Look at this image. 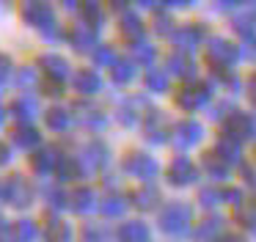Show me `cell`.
<instances>
[{
	"mask_svg": "<svg viewBox=\"0 0 256 242\" xmlns=\"http://www.w3.org/2000/svg\"><path fill=\"white\" fill-rule=\"evenodd\" d=\"M190 220H193V212H190L188 204H171L166 212L160 214V226L166 234H174V236H184L190 231Z\"/></svg>",
	"mask_w": 256,
	"mask_h": 242,
	"instance_id": "1",
	"label": "cell"
},
{
	"mask_svg": "<svg viewBox=\"0 0 256 242\" xmlns=\"http://www.w3.org/2000/svg\"><path fill=\"white\" fill-rule=\"evenodd\" d=\"M25 20H28L34 28H39L47 38L61 36V33L56 30V28H58L56 25V14H52V8L47 3H28V6H25Z\"/></svg>",
	"mask_w": 256,
	"mask_h": 242,
	"instance_id": "2",
	"label": "cell"
},
{
	"mask_svg": "<svg viewBox=\"0 0 256 242\" xmlns=\"http://www.w3.org/2000/svg\"><path fill=\"white\" fill-rule=\"evenodd\" d=\"M124 170L132 174V176H138V179H144L146 184H149V179H154L160 168H157V162L152 157H146V154H140V152H132L127 160H124Z\"/></svg>",
	"mask_w": 256,
	"mask_h": 242,
	"instance_id": "3",
	"label": "cell"
},
{
	"mask_svg": "<svg viewBox=\"0 0 256 242\" xmlns=\"http://www.w3.org/2000/svg\"><path fill=\"white\" fill-rule=\"evenodd\" d=\"M204 138V126L193 118H184L174 126V146L176 148H188V146H196V143Z\"/></svg>",
	"mask_w": 256,
	"mask_h": 242,
	"instance_id": "4",
	"label": "cell"
},
{
	"mask_svg": "<svg viewBox=\"0 0 256 242\" xmlns=\"http://www.w3.org/2000/svg\"><path fill=\"white\" fill-rule=\"evenodd\" d=\"M237 58H240V52L232 42H226V38H212L210 42V64L226 69V66H232Z\"/></svg>",
	"mask_w": 256,
	"mask_h": 242,
	"instance_id": "5",
	"label": "cell"
},
{
	"mask_svg": "<svg viewBox=\"0 0 256 242\" xmlns=\"http://www.w3.org/2000/svg\"><path fill=\"white\" fill-rule=\"evenodd\" d=\"M3 196H6L14 206H28L30 198H34V190H30V184L22 176H14V179H8L6 184H3Z\"/></svg>",
	"mask_w": 256,
	"mask_h": 242,
	"instance_id": "6",
	"label": "cell"
},
{
	"mask_svg": "<svg viewBox=\"0 0 256 242\" xmlns=\"http://www.w3.org/2000/svg\"><path fill=\"white\" fill-rule=\"evenodd\" d=\"M196 176H198V174H196L193 162H190V160H184V157L174 160V162L168 165V179H171V184H176V187L196 182Z\"/></svg>",
	"mask_w": 256,
	"mask_h": 242,
	"instance_id": "7",
	"label": "cell"
},
{
	"mask_svg": "<svg viewBox=\"0 0 256 242\" xmlns=\"http://www.w3.org/2000/svg\"><path fill=\"white\" fill-rule=\"evenodd\" d=\"M228 138H237V140H242V138H254V116H245V113H232V118H228Z\"/></svg>",
	"mask_w": 256,
	"mask_h": 242,
	"instance_id": "8",
	"label": "cell"
},
{
	"mask_svg": "<svg viewBox=\"0 0 256 242\" xmlns=\"http://www.w3.org/2000/svg\"><path fill=\"white\" fill-rule=\"evenodd\" d=\"M201 42V28L198 25H184L179 28L176 33H174V44H176L182 52H190V50H196Z\"/></svg>",
	"mask_w": 256,
	"mask_h": 242,
	"instance_id": "9",
	"label": "cell"
},
{
	"mask_svg": "<svg viewBox=\"0 0 256 242\" xmlns=\"http://www.w3.org/2000/svg\"><path fill=\"white\" fill-rule=\"evenodd\" d=\"M80 162H86L88 168H102V165L108 162V148H105V143H100V140H91L88 146H86V152H83V160Z\"/></svg>",
	"mask_w": 256,
	"mask_h": 242,
	"instance_id": "10",
	"label": "cell"
},
{
	"mask_svg": "<svg viewBox=\"0 0 256 242\" xmlns=\"http://www.w3.org/2000/svg\"><path fill=\"white\" fill-rule=\"evenodd\" d=\"M36 110L39 108H36V99L30 96V94H22V96L14 99V104H12V113L17 116L22 124H30V118L36 116Z\"/></svg>",
	"mask_w": 256,
	"mask_h": 242,
	"instance_id": "11",
	"label": "cell"
},
{
	"mask_svg": "<svg viewBox=\"0 0 256 242\" xmlns=\"http://www.w3.org/2000/svg\"><path fill=\"white\" fill-rule=\"evenodd\" d=\"M215 157L220 160L223 165H232V162H237L240 160V143L234 140V138H220L218 140V148H215Z\"/></svg>",
	"mask_w": 256,
	"mask_h": 242,
	"instance_id": "12",
	"label": "cell"
},
{
	"mask_svg": "<svg viewBox=\"0 0 256 242\" xmlns=\"http://www.w3.org/2000/svg\"><path fill=\"white\" fill-rule=\"evenodd\" d=\"M58 162H61V160H58L56 148H42V152L34 154V160H30L36 174H50L52 168H58Z\"/></svg>",
	"mask_w": 256,
	"mask_h": 242,
	"instance_id": "13",
	"label": "cell"
},
{
	"mask_svg": "<svg viewBox=\"0 0 256 242\" xmlns=\"http://www.w3.org/2000/svg\"><path fill=\"white\" fill-rule=\"evenodd\" d=\"M39 64H42V69H47V74L56 77V80H64V77L69 74V64L61 58V55H52V52L50 55H42Z\"/></svg>",
	"mask_w": 256,
	"mask_h": 242,
	"instance_id": "14",
	"label": "cell"
},
{
	"mask_svg": "<svg viewBox=\"0 0 256 242\" xmlns=\"http://www.w3.org/2000/svg\"><path fill=\"white\" fill-rule=\"evenodd\" d=\"M118 236H122V242H146L149 240V228L138 220H132V223H124L118 228Z\"/></svg>",
	"mask_w": 256,
	"mask_h": 242,
	"instance_id": "15",
	"label": "cell"
},
{
	"mask_svg": "<svg viewBox=\"0 0 256 242\" xmlns=\"http://www.w3.org/2000/svg\"><path fill=\"white\" fill-rule=\"evenodd\" d=\"M210 99V88L206 86H198V88H184L182 91V96H179V104H182L184 110H193V108H198L201 102H206Z\"/></svg>",
	"mask_w": 256,
	"mask_h": 242,
	"instance_id": "16",
	"label": "cell"
},
{
	"mask_svg": "<svg viewBox=\"0 0 256 242\" xmlns=\"http://www.w3.org/2000/svg\"><path fill=\"white\" fill-rule=\"evenodd\" d=\"M74 88H78L80 94H94L96 88H100V77H96V72L80 69L78 74H74Z\"/></svg>",
	"mask_w": 256,
	"mask_h": 242,
	"instance_id": "17",
	"label": "cell"
},
{
	"mask_svg": "<svg viewBox=\"0 0 256 242\" xmlns=\"http://www.w3.org/2000/svg\"><path fill=\"white\" fill-rule=\"evenodd\" d=\"M14 143L22 148H30V146H39V132L34 130L30 124H20L17 130H14Z\"/></svg>",
	"mask_w": 256,
	"mask_h": 242,
	"instance_id": "18",
	"label": "cell"
},
{
	"mask_svg": "<svg viewBox=\"0 0 256 242\" xmlns=\"http://www.w3.org/2000/svg\"><path fill=\"white\" fill-rule=\"evenodd\" d=\"M80 113H83V116H78V118H80V124L91 126V130H100V126H105V113H102L100 108H91V104H83V108H80Z\"/></svg>",
	"mask_w": 256,
	"mask_h": 242,
	"instance_id": "19",
	"label": "cell"
},
{
	"mask_svg": "<svg viewBox=\"0 0 256 242\" xmlns=\"http://www.w3.org/2000/svg\"><path fill=\"white\" fill-rule=\"evenodd\" d=\"M72 206L78 209V212H91V209L96 206L94 190H88V187H80V190L72 196Z\"/></svg>",
	"mask_w": 256,
	"mask_h": 242,
	"instance_id": "20",
	"label": "cell"
},
{
	"mask_svg": "<svg viewBox=\"0 0 256 242\" xmlns=\"http://www.w3.org/2000/svg\"><path fill=\"white\" fill-rule=\"evenodd\" d=\"M223 228V218H206L204 223L196 228V236H198L201 242H210V236H218Z\"/></svg>",
	"mask_w": 256,
	"mask_h": 242,
	"instance_id": "21",
	"label": "cell"
},
{
	"mask_svg": "<svg viewBox=\"0 0 256 242\" xmlns=\"http://www.w3.org/2000/svg\"><path fill=\"white\" fill-rule=\"evenodd\" d=\"M94 28H88V25H83V28H74L72 30V44L78 50H91L94 47Z\"/></svg>",
	"mask_w": 256,
	"mask_h": 242,
	"instance_id": "22",
	"label": "cell"
},
{
	"mask_svg": "<svg viewBox=\"0 0 256 242\" xmlns=\"http://www.w3.org/2000/svg\"><path fill=\"white\" fill-rule=\"evenodd\" d=\"M100 209L108 214V218H118V214L127 209V201H124V196H108V198H102Z\"/></svg>",
	"mask_w": 256,
	"mask_h": 242,
	"instance_id": "23",
	"label": "cell"
},
{
	"mask_svg": "<svg viewBox=\"0 0 256 242\" xmlns=\"http://www.w3.org/2000/svg\"><path fill=\"white\" fill-rule=\"evenodd\" d=\"M47 124H50V130H56V132H64L69 124H72V118H69V113H66V110H61V108H52L50 113H47Z\"/></svg>",
	"mask_w": 256,
	"mask_h": 242,
	"instance_id": "24",
	"label": "cell"
},
{
	"mask_svg": "<svg viewBox=\"0 0 256 242\" xmlns=\"http://www.w3.org/2000/svg\"><path fill=\"white\" fill-rule=\"evenodd\" d=\"M69 236H72V231H69V226L61 223V220H52V223L47 226V240L50 242H69Z\"/></svg>",
	"mask_w": 256,
	"mask_h": 242,
	"instance_id": "25",
	"label": "cell"
},
{
	"mask_svg": "<svg viewBox=\"0 0 256 242\" xmlns=\"http://www.w3.org/2000/svg\"><path fill=\"white\" fill-rule=\"evenodd\" d=\"M146 88L154 94H162L168 88V72H146Z\"/></svg>",
	"mask_w": 256,
	"mask_h": 242,
	"instance_id": "26",
	"label": "cell"
},
{
	"mask_svg": "<svg viewBox=\"0 0 256 242\" xmlns=\"http://www.w3.org/2000/svg\"><path fill=\"white\" fill-rule=\"evenodd\" d=\"M157 198H160V192H157V187H152V184L140 187V190L135 192V201H138V206H140V209H152Z\"/></svg>",
	"mask_w": 256,
	"mask_h": 242,
	"instance_id": "27",
	"label": "cell"
},
{
	"mask_svg": "<svg viewBox=\"0 0 256 242\" xmlns=\"http://www.w3.org/2000/svg\"><path fill=\"white\" fill-rule=\"evenodd\" d=\"M168 69H174V74H182V77H193V64L184 60V55H171L168 58Z\"/></svg>",
	"mask_w": 256,
	"mask_h": 242,
	"instance_id": "28",
	"label": "cell"
},
{
	"mask_svg": "<svg viewBox=\"0 0 256 242\" xmlns=\"http://www.w3.org/2000/svg\"><path fill=\"white\" fill-rule=\"evenodd\" d=\"M204 168H206V174L215 176V179H226V174H228L226 165H223L218 157H212V154H206V157H204Z\"/></svg>",
	"mask_w": 256,
	"mask_h": 242,
	"instance_id": "29",
	"label": "cell"
},
{
	"mask_svg": "<svg viewBox=\"0 0 256 242\" xmlns=\"http://www.w3.org/2000/svg\"><path fill=\"white\" fill-rule=\"evenodd\" d=\"M132 77H135V66L132 64H124V60L113 64V80L116 82H130Z\"/></svg>",
	"mask_w": 256,
	"mask_h": 242,
	"instance_id": "30",
	"label": "cell"
},
{
	"mask_svg": "<svg viewBox=\"0 0 256 242\" xmlns=\"http://www.w3.org/2000/svg\"><path fill=\"white\" fill-rule=\"evenodd\" d=\"M146 135H149L154 143L166 140V130H162V118H157V116H152V118L146 121Z\"/></svg>",
	"mask_w": 256,
	"mask_h": 242,
	"instance_id": "31",
	"label": "cell"
},
{
	"mask_svg": "<svg viewBox=\"0 0 256 242\" xmlns=\"http://www.w3.org/2000/svg\"><path fill=\"white\" fill-rule=\"evenodd\" d=\"M83 16H86V22H88V28H96L102 22V11H100V6L96 3H83Z\"/></svg>",
	"mask_w": 256,
	"mask_h": 242,
	"instance_id": "32",
	"label": "cell"
},
{
	"mask_svg": "<svg viewBox=\"0 0 256 242\" xmlns=\"http://www.w3.org/2000/svg\"><path fill=\"white\" fill-rule=\"evenodd\" d=\"M237 220L242 226H248V228H256V204H250V206H242V204H240Z\"/></svg>",
	"mask_w": 256,
	"mask_h": 242,
	"instance_id": "33",
	"label": "cell"
},
{
	"mask_svg": "<svg viewBox=\"0 0 256 242\" xmlns=\"http://www.w3.org/2000/svg\"><path fill=\"white\" fill-rule=\"evenodd\" d=\"M14 231H17V240L20 242H30L36 236V223H30V220H22V223L14 226Z\"/></svg>",
	"mask_w": 256,
	"mask_h": 242,
	"instance_id": "34",
	"label": "cell"
},
{
	"mask_svg": "<svg viewBox=\"0 0 256 242\" xmlns=\"http://www.w3.org/2000/svg\"><path fill=\"white\" fill-rule=\"evenodd\" d=\"M122 33H127V36H140V20L135 14H127L122 20Z\"/></svg>",
	"mask_w": 256,
	"mask_h": 242,
	"instance_id": "35",
	"label": "cell"
},
{
	"mask_svg": "<svg viewBox=\"0 0 256 242\" xmlns=\"http://www.w3.org/2000/svg\"><path fill=\"white\" fill-rule=\"evenodd\" d=\"M80 242H105V231L100 226H86L83 234H80Z\"/></svg>",
	"mask_w": 256,
	"mask_h": 242,
	"instance_id": "36",
	"label": "cell"
},
{
	"mask_svg": "<svg viewBox=\"0 0 256 242\" xmlns=\"http://www.w3.org/2000/svg\"><path fill=\"white\" fill-rule=\"evenodd\" d=\"M135 58H138V60H144V64L154 60V47H152V44L138 42V44H135Z\"/></svg>",
	"mask_w": 256,
	"mask_h": 242,
	"instance_id": "37",
	"label": "cell"
},
{
	"mask_svg": "<svg viewBox=\"0 0 256 242\" xmlns=\"http://www.w3.org/2000/svg\"><path fill=\"white\" fill-rule=\"evenodd\" d=\"M218 201H220V192L218 190H210V187L201 190V204H204V206H215Z\"/></svg>",
	"mask_w": 256,
	"mask_h": 242,
	"instance_id": "38",
	"label": "cell"
},
{
	"mask_svg": "<svg viewBox=\"0 0 256 242\" xmlns=\"http://www.w3.org/2000/svg\"><path fill=\"white\" fill-rule=\"evenodd\" d=\"M94 60H96V64H113L110 47H100V52H94Z\"/></svg>",
	"mask_w": 256,
	"mask_h": 242,
	"instance_id": "39",
	"label": "cell"
},
{
	"mask_svg": "<svg viewBox=\"0 0 256 242\" xmlns=\"http://www.w3.org/2000/svg\"><path fill=\"white\" fill-rule=\"evenodd\" d=\"M8 74H12V60H8L6 55H0V82L6 80Z\"/></svg>",
	"mask_w": 256,
	"mask_h": 242,
	"instance_id": "40",
	"label": "cell"
},
{
	"mask_svg": "<svg viewBox=\"0 0 256 242\" xmlns=\"http://www.w3.org/2000/svg\"><path fill=\"white\" fill-rule=\"evenodd\" d=\"M34 80H36V72L34 69H22V72H20V77H17L20 86H28V82H34Z\"/></svg>",
	"mask_w": 256,
	"mask_h": 242,
	"instance_id": "41",
	"label": "cell"
},
{
	"mask_svg": "<svg viewBox=\"0 0 256 242\" xmlns=\"http://www.w3.org/2000/svg\"><path fill=\"white\" fill-rule=\"evenodd\" d=\"M64 201H66V198H64L61 190H50V204L52 206H64Z\"/></svg>",
	"mask_w": 256,
	"mask_h": 242,
	"instance_id": "42",
	"label": "cell"
},
{
	"mask_svg": "<svg viewBox=\"0 0 256 242\" xmlns=\"http://www.w3.org/2000/svg\"><path fill=\"white\" fill-rule=\"evenodd\" d=\"M154 25H157V30H160V33H168V30H171V20H166V16H157Z\"/></svg>",
	"mask_w": 256,
	"mask_h": 242,
	"instance_id": "43",
	"label": "cell"
},
{
	"mask_svg": "<svg viewBox=\"0 0 256 242\" xmlns=\"http://www.w3.org/2000/svg\"><path fill=\"white\" fill-rule=\"evenodd\" d=\"M248 94H250V102L256 104V74H254V77H250V80H248Z\"/></svg>",
	"mask_w": 256,
	"mask_h": 242,
	"instance_id": "44",
	"label": "cell"
},
{
	"mask_svg": "<svg viewBox=\"0 0 256 242\" xmlns=\"http://www.w3.org/2000/svg\"><path fill=\"white\" fill-rule=\"evenodd\" d=\"M3 162H8V148L0 143V165H3Z\"/></svg>",
	"mask_w": 256,
	"mask_h": 242,
	"instance_id": "45",
	"label": "cell"
},
{
	"mask_svg": "<svg viewBox=\"0 0 256 242\" xmlns=\"http://www.w3.org/2000/svg\"><path fill=\"white\" fill-rule=\"evenodd\" d=\"M245 55H248V58H256V42L248 44V52H245Z\"/></svg>",
	"mask_w": 256,
	"mask_h": 242,
	"instance_id": "46",
	"label": "cell"
},
{
	"mask_svg": "<svg viewBox=\"0 0 256 242\" xmlns=\"http://www.w3.org/2000/svg\"><path fill=\"white\" fill-rule=\"evenodd\" d=\"M223 242H245V240H242V236H226Z\"/></svg>",
	"mask_w": 256,
	"mask_h": 242,
	"instance_id": "47",
	"label": "cell"
},
{
	"mask_svg": "<svg viewBox=\"0 0 256 242\" xmlns=\"http://www.w3.org/2000/svg\"><path fill=\"white\" fill-rule=\"evenodd\" d=\"M3 231H6V220L0 218V234H3Z\"/></svg>",
	"mask_w": 256,
	"mask_h": 242,
	"instance_id": "48",
	"label": "cell"
},
{
	"mask_svg": "<svg viewBox=\"0 0 256 242\" xmlns=\"http://www.w3.org/2000/svg\"><path fill=\"white\" fill-rule=\"evenodd\" d=\"M0 124H3V110H0Z\"/></svg>",
	"mask_w": 256,
	"mask_h": 242,
	"instance_id": "49",
	"label": "cell"
},
{
	"mask_svg": "<svg viewBox=\"0 0 256 242\" xmlns=\"http://www.w3.org/2000/svg\"><path fill=\"white\" fill-rule=\"evenodd\" d=\"M0 192H3V187H0Z\"/></svg>",
	"mask_w": 256,
	"mask_h": 242,
	"instance_id": "50",
	"label": "cell"
}]
</instances>
